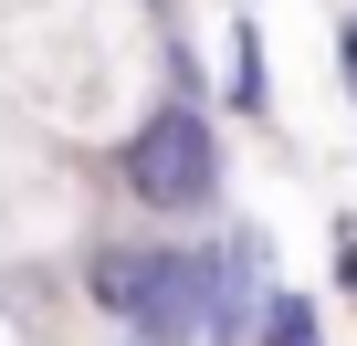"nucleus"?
<instances>
[{
  "label": "nucleus",
  "instance_id": "obj_1",
  "mask_svg": "<svg viewBox=\"0 0 357 346\" xmlns=\"http://www.w3.org/2000/svg\"><path fill=\"white\" fill-rule=\"evenodd\" d=\"M95 304L137 346H190V336H211V262L200 252H158V242L105 252L95 262Z\"/></svg>",
  "mask_w": 357,
  "mask_h": 346
},
{
  "label": "nucleus",
  "instance_id": "obj_2",
  "mask_svg": "<svg viewBox=\"0 0 357 346\" xmlns=\"http://www.w3.org/2000/svg\"><path fill=\"white\" fill-rule=\"evenodd\" d=\"M126 189L147 210H211L221 200V136L200 105H158L137 136H126Z\"/></svg>",
  "mask_w": 357,
  "mask_h": 346
},
{
  "label": "nucleus",
  "instance_id": "obj_3",
  "mask_svg": "<svg viewBox=\"0 0 357 346\" xmlns=\"http://www.w3.org/2000/svg\"><path fill=\"white\" fill-rule=\"evenodd\" d=\"M263 346H326V336H315V304H305V294H273V304H263Z\"/></svg>",
  "mask_w": 357,
  "mask_h": 346
},
{
  "label": "nucleus",
  "instance_id": "obj_4",
  "mask_svg": "<svg viewBox=\"0 0 357 346\" xmlns=\"http://www.w3.org/2000/svg\"><path fill=\"white\" fill-rule=\"evenodd\" d=\"M336 74H347V95H357V22L336 32Z\"/></svg>",
  "mask_w": 357,
  "mask_h": 346
},
{
  "label": "nucleus",
  "instance_id": "obj_5",
  "mask_svg": "<svg viewBox=\"0 0 357 346\" xmlns=\"http://www.w3.org/2000/svg\"><path fill=\"white\" fill-rule=\"evenodd\" d=\"M336 273H347V294H357V231H347V242H336Z\"/></svg>",
  "mask_w": 357,
  "mask_h": 346
}]
</instances>
